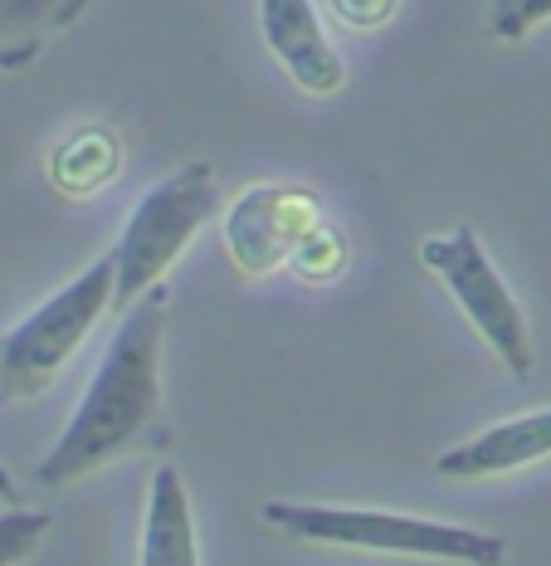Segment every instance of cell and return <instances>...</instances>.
Instances as JSON below:
<instances>
[{"label": "cell", "instance_id": "obj_5", "mask_svg": "<svg viewBox=\"0 0 551 566\" xmlns=\"http://www.w3.org/2000/svg\"><path fill=\"white\" fill-rule=\"evenodd\" d=\"M420 259H425V269L439 274L449 298L459 303L464 317L474 323V333L494 347V357L518 376V381H527L537 367L532 333H527L518 298L508 293V283H502V274L494 269L488 250L478 244V234L468 226L449 230V234H430V240L420 244Z\"/></svg>", "mask_w": 551, "mask_h": 566}, {"label": "cell", "instance_id": "obj_3", "mask_svg": "<svg viewBox=\"0 0 551 566\" xmlns=\"http://www.w3.org/2000/svg\"><path fill=\"white\" fill-rule=\"evenodd\" d=\"M220 210V176L210 161H186L176 176L133 206L123 234L113 244L117 264V289H113V313L123 317L142 298L147 289H157L167 279V269L181 259L186 244L201 234V226Z\"/></svg>", "mask_w": 551, "mask_h": 566}, {"label": "cell", "instance_id": "obj_12", "mask_svg": "<svg viewBox=\"0 0 551 566\" xmlns=\"http://www.w3.org/2000/svg\"><path fill=\"white\" fill-rule=\"evenodd\" d=\"M342 264H347V240H342V230L337 226H322L308 234V240L293 250V259H288V269L298 279H308V283H327V279H337L342 274Z\"/></svg>", "mask_w": 551, "mask_h": 566}, {"label": "cell", "instance_id": "obj_11", "mask_svg": "<svg viewBox=\"0 0 551 566\" xmlns=\"http://www.w3.org/2000/svg\"><path fill=\"white\" fill-rule=\"evenodd\" d=\"M117 161H123L117 142L103 133V127H84V133L68 137L50 157V176L64 196H88V191H98V186L113 181Z\"/></svg>", "mask_w": 551, "mask_h": 566}, {"label": "cell", "instance_id": "obj_15", "mask_svg": "<svg viewBox=\"0 0 551 566\" xmlns=\"http://www.w3.org/2000/svg\"><path fill=\"white\" fill-rule=\"evenodd\" d=\"M327 6H332L337 20H347L351 30H377V25H385V20L395 15L401 0H327Z\"/></svg>", "mask_w": 551, "mask_h": 566}, {"label": "cell", "instance_id": "obj_14", "mask_svg": "<svg viewBox=\"0 0 551 566\" xmlns=\"http://www.w3.org/2000/svg\"><path fill=\"white\" fill-rule=\"evenodd\" d=\"M488 15H494L498 40H522V34H532L542 20H551V0H494Z\"/></svg>", "mask_w": 551, "mask_h": 566}, {"label": "cell", "instance_id": "obj_7", "mask_svg": "<svg viewBox=\"0 0 551 566\" xmlns=\"http://www.w3.org/2000/svg\"><path fill=\"white\" fill-rule=\"evenodd\" d=\"M259 25L268 50L278 54V64L288 69V78L303 93H337L347 84V64L337 54V44L327 40L312 0H259Z\"/></svg>", "mask_w": 551, "mask_h": 566}, {"label": "cell", "instance_id": "obj_8", "mask_svg": "<svg viewBox=\"0 0 551 566\" xmlns=\"http://www.w3.org/2000/svg\"><path fill=\"white\" fill-rule=\"evenodd\" d=\"M547 454H551V406L512 416L502 424H488L484 434L444 450L435 459V474L439 479H494V474H512L522 464H537Z\"/></svg>", "mask_w": 551, "mask_h": 566}, {"label": "cell", "instance_id": "obj_2", "mask_svg": "<svg viewBox=\"0 0 551 566\" xmlns=\"http://www.w3.org/2000/svg\"><path fill=\"white\" fill-rule=\"evenodd\" d=\"M264 523L303 542H327V547H361V552H391V557H435V562H468V566L508 562V542L498 533H478V527L415 517V513L274 499L264 503Z\"/></svg>", "mask_w": 551, "mask_h": 566}, {"label": "cell", "instance_id": "obj_4", "mask_svg": "<svg viewBox=\"0 0 551 566\" xmlns=\"http://www.w3.org/2000/svg\"><path fill=\"white\" fill-rule=\"evenodd\" d=\"M117 289V264L113 254L93 259L78 279H68L54 298H44L25 323H15L0 337V396L6 400H30L64 371V361L84 347L103 313L113 308Z\"/></svg>", "mask_w": 551, "mask_h": 566}, {"label": "cell", "instance_id": "obj_1", "mask_svg": "<svg viewBox=\"0 0 551 566\" xmlns=\"http://www.w3.org/2000/svg\"><path fill=\"white\" fill-rule=\"evenodd\" d=\"M167 308L171 293L167 283H157L123 313L78 410L68 416L54 450L34 464V479L44 489H64V483L88 479L93 469L113 464V459L161 444V337H167Z\"/></svg>", "mask_w": 551, "mask_h": 566}, {"label": "cell", "instance_id": "obj_10", "mask_svg": "<svg viewBox=\"0 0 551 566\" xmlns=\"http://www.w3.org/2000/svg\"><path fill=\"white\" fill-rule=\"evenodd\" d=\"M93 0H0V69H25L44 44L84 20Z\"/></svg>", "mask_w": 551, "mask_h": 566}, {"label": "cell", "instance_id": "obj_6", "mask_svg": "<svg viewBox=\"0 0 551 566\" xmlns=\"http://www.w3.org/2000/svg\"><path fill=\"white\" fill-rule=\"evenodd\" d=\"M322 226V210L312 191L298 186H250L225 210V250L234 269L250 279H264L274 269H288L293 250Z\"/></svg>", "mask_w": 551, "mask_h": 566}, {"label": "cell", "instance_id": "obj_13", "mask_svg": "<svg viewBox=\"0 0 551 566\" xmlns=\"http://www.w3.org/2000/svg\"><path fill=\"white\" fill-rule=\"evenodd\" d=\"M44 537H50V513H34V509L0 513V566H25L40 552Z\"/></svg>", "mask_w": 551, "mask_h": 566}, {"label": "cell", "instance_id": "obj_9", "mask_svg": "<svg viewBox=\"0 0 551 566\" xmlns=\"http://www.w3.org/2000/svg\"><path fill=\"white\" fill-rule=\"evenodd\" d=\"M142 566H201L195 557V517L186 499V479L171 464L157 469L147 493V523H142Z\"/></svg>", "mask_w": 551, "mask_h": 566}, {"label": "cell", "instance_id": "obj_16", "mask_svg": "<svg viewBox=\"0 0 551 566\" xmlns=\"http://www.w3.org/2000/svg\"><path fill=\"white\" fill-rule=\"evenodd\" d=\"M0 499H6V503H15V499H20L15 483H10V474H6V464H0Z\"/></svg>", "mask_w": 551, "mask_h": 566}]
</instances>
